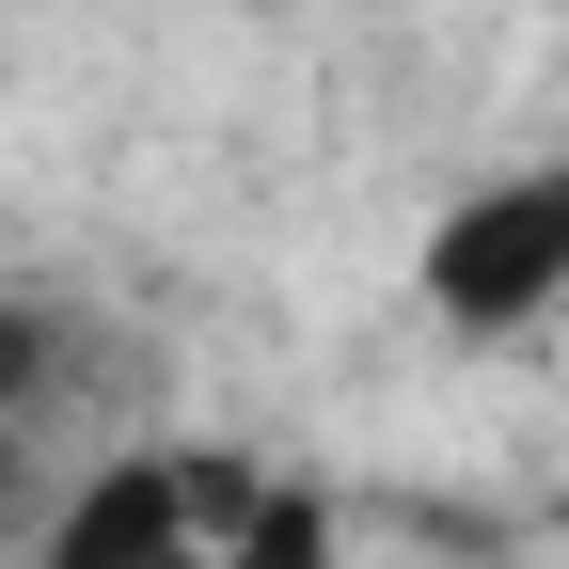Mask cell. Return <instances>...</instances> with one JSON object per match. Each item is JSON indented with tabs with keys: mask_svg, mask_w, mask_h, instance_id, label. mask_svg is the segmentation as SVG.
<instances>
[{
	"mask_svg": "<svg viewBox=\"0 0 569 569\" xmlns=\"http://www.w3.org/2000/svg\"><path fill=\"white\" fill-rule=\"evenodd\" d=\"M427 301H443V332H522V317H553V301H569V159L459 190L443 222H427Z\"/></svg>",
	"mask_w": 569,
	"mask_h": 569,
	"instance_id": "1",
	"label": "cell"
},
{
	"mask_svg": "<svg viewBox=\"0 0 569 569\" xmlns=\"http://www.w3.org/2000/svg\"><path fill=\"white\" fill-rule=\"evenodd\" d=\"M48 569H206L190 475H174V459H111V475H80V507L48 522Z\"/></svg>",
	"mask_w": 569,
	"mask_h": 569,
	"instance_id": "2",
	"label": "cell"
},
{
	"mask_svg": "<svg viewBox=\"0 0 569 569\" xmlns=\"http://www.w3.org/2000/svg\"><path fill=\"white\" fill-rule=\"evenodd\" d=\"M206 569H332V507L301 475H253V507L206 538Z\"/></svg>",
	"mask_w": 569,
	"mask_h": 569,
	"instance_id": "3",
	"label": "cell"
},
{
	"mask_svg": "<svg viewBox=\"0 0 569 569\" xmlns=\"http://www.w3.org/2000/svg\"><path fill=\"white\" fill-rule=\"evenodd\" d=\"M32 380H48V317H0V427H17Z\"/></svg>",
	"mask_w": 569,
	"mask_h": 569,
	"instance_id": "4",
	"label": "cell"
},
{
	"mask_svg": "<svg viewBox=\"0 0 569 569\" xmlns=\"http://www.w3.org/2000/svg\"><path fill=\"white\" fill-rule=\"evenodd\" d=\"M0 475H17V427H0Z\"/></svg>",
	"mask_w": 569,
	"mask_h": 569,
	"instance_id": "5",
	"label": "cell"
},
{
	"mask_svg": "<svg viewBox=\"0 0 569 569\" xmlns=\"http://www.w3.org/2000/svg\"><path fill=\"white\" fill-rule=\"evenodd\" d=\"M553 522H569V490H553Z\"/></svg>",
	"mask_w": 569,
	"mask_h": 569,
	"instance_id": "6",
	"label": "cell"
}]
</instances>
